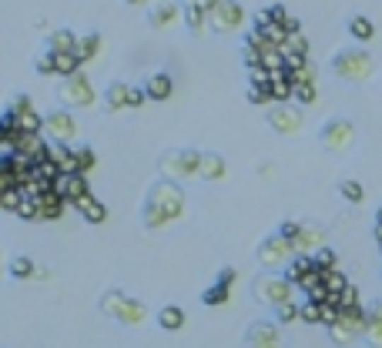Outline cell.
<instances>
[{"mask_svg": "<svg viewBox=\"0 0 382 348\" xmlns=\"http://www.w3.org/2000/svg\"><path fill=\"white\" fill-rule=\"evenodd\" d=\"M185 215V194L175 181H154L151 188H148V198H144V205H141V224L148 228V232H161L165 224L171 221H178Z\"/></svg>", "mask_w": 382, "mask_h": 348, "instance_id": "cell-1", "label": "cell"}, {"mask_svg": "<svg viewBox=\"0 0 382 348\" xmlns=\"http://www.w3.org/2000/svg\"><path fill=\"white\" fill-rule=\"evenodd\" d=\"M98 308H101L108 318H115L117 325H127V328H138V325H144V318H148L144 301L125 295L121 288H108L101 295V301H98Z\"/></svg>", "mask_w": 382, "mask_h": 348, "instance_id": "cell-2", "label": "cell"}, {"mask_svg": "<svg viewBox=\"0 0 382 348\" xmlns=\"http://www.w3.org/2000/svg\"><path fill=\"white\" fill-rule=\"evenodd\" d=\"M372 67H376L372 64V54L366 51V47H356V44H349V47L332 54V74L342 78V80H352V84L369 80Z\"/></svg>", "mask_w": 382, "mask_h": 348, "instance_id": "cell-3", "label": "cell"}, {"mask_svg": "<svg viewBox=\"0 0 382 348\" xmlns=\"http://www.w3.org/2000/svg\"><path fill=\"white\" fill-rule=\"evenodd\" d=\"M158 168L168 181L175 178H202V151L195 148H168L158 157Z\"/></svg>", "mask_w": 382, "mask_h": 348, "instance_id": "cell-4", "label": "cell"}, {"mask_svg": "<svg viewBox=\"0 0 382 348\" xmlns=\"http://www.w3.org/2000/svg\"><path fill=\"white\" fill-rule=\"evenodd\" d=\"M252 295L255 301H262L268 308H282V305L295 301V284L285 275H258L252 282Z\"/></svg>", "mask_w": 382, "mask_h": 348, "instance_id": "cell-5", "label": "cell"}, {"mask_svg": "<svg viewBox=\"0 0 382 348\" xmlns=\"http://www.w3.org/2000/svg\"><path fill=\"white\" fill-rule=\"evenodd\" d=\"M318 141H322L325 151L342 155V151H349V148L356 144V124H352L349 117H329V121L318 128Z\"/></svg>", "mask_w": 382, "mask_h": 348, "instance_id": "cell-6", "label": "cell"}, {"mask_svg": "<svg viewBox=\"0 0 382 348\" xmlns=\"http://www.w3.org/2000/svg\"><path fill=\"white\" fill-rule=\"evenodd\" d=\"M299 251H295L292 241H285L279 232H272L262 238V245L255 248V258L262 261L265 268H289V261L295 258Z\"/></svg>", "mask_w": 382, "mask_h": 348, "instance_id": "cell-7", "label": "cell"}, {"mask_svg": "<svg viewBox=\"0 0 382 348\" xmlns=\"http://www.w3.org/2000/svg\"><path fill=\"white\" fill-rule=\"evenodd\" d=\"M329 338L335 345H352L356 338H366V305H359V308H342L339 322L329 328Z\"/></svg>", "mask_w": 382, "mask_h": 348, "instance_id": "cell-8", "label": "cell"}, {"mask_svg": "<svg viewBox=\"0 0 382 348\" xmlns=\"http://www.w3.org/2000/svg\"><path fill=\"white\" fill-rule=\"evenodd\" d=\"M57 97H61L64 107H88V104H94V88H91L88 74L77 71L74 78H64L61 88H57Z\"/></svg>", "mask_w": 382, "mask_h": 348, "instance_id": "cell-9", "label": "cell"}, {"mask_svg": "<svg viewBox=\"0 0 382 348\" xmlns=\"http://www.w3.org/2000/svg\"><path fill=\"white\" fill-rule=\"evenodd\" d=\"M242 20H245V7L238 0H218L215 11L208 13V27L215 34H231L235 27H242Z\"/></svg>", "mask_w": 382, "mask_h": 348, "instance_id": "cell-10", "label": "cell"}, {"mask_svg": "<svg viewBox=\"0 0 382 348\" xmlns=\"http://www.w3.org/2000/svg\"><path fill=\"white\" fill-rule=\"evenodd\" d=\"M245 348H285L279 332V322H268V318H258V322L248 325L245 332Z\"/></svg>", "mask_w": 382, "mask_h": 348, "instance_id": "cell-11", "label": "cell"}, {"mask_svg": "<svg viewBox=\"0 0 382 348\" xmlns=\"http://www.w3.org/2000/svg\"><path fill=\"white\" fill-rule=\"evenodd\" d=\"M235 278H238V271L231 268V265H225V268L218 271V278L208 288L202 292V301L208 305V308H218V305H225L231 295V284H235Z\"/></svg>", "mask_w": 382, "mask_h": 348, "instance_id": "cell-12", "label": "cell"}, {"mask_svg": "<svg viewBox=\"0 0 382 348\" xmlns=\"http://www.w3.org/2000/svg\"><path fill=\"white\" fill-rule=\"evenodd\" d=\"M268 128L279 131V134H295L302 128V111L292 104H272L268 107Z\"/></svg>", "mask_w": 382, "mask_h": 348, "instance_id": "cell-13", "label": "cell"}, {"mask_svg": "<svg viewBox=\"0 0 382 348\" xmlns=\"http://www.w3.org/2000/svg\"><path fill=\"white\" fill-rule=\"evenodd\" d=\"M44 131H47V138H51V141L67 144L77 134V121H74L71 111H51V114L44 117Z\"/></svg>", "mask_w": 382, "mask_h": 348, "instance_id": "cell-14", "label": "cell"}, {"mask_svg": "<svg viewBox=\"0 0 382 348\" xmlns=\"http://www.w3.org/2000/svg\"><path fill=\"white\" fill-rule=\"evenodd\" d=\"M54 194L67 201V205H77L81 198H88L91 188H88V178L84 174H61V178L54 181Z\"/></svg>", "mask_w": 382, "mask_h": 348, "instance_id": "cell-15", "label": "cell"}, {"mask_svg": "<svg viewBox=\"0 0 382 348\" xmlns=\"http://www.w3.org/2000/svg\"><path fill=\"white\" fill-rule=\"evenodd\" d=\"M47 148H51V144L44 141L40 134H21V138L13 141L11 151H13V155H21V157H27L30 164H37V161L47 157Z\"/></svg>", "mask_w": 382, "mask_h": 348, "instance_id": "cell-16", "label": "cell"}, {"mask_svg": "<svg viewBox=\"0 0 382 348\" xmlns=\"http://www.w3.org/2000/svg\"><path fill=\"white\" fill-rule=\"evenodd\" d=\"M178 13H185V4H178V0H158V4H151V11H148V27H168Z\"/></svg>", "mask_w": 382, "mask_h": 348, "instance_id": "cell-17", "label": "cell"}, {"mask_svg": "<svg viewBox=\"0 0 382 348\" xmlns=\"http://www.w3.org/2000/svg\"><path fill=\"white\" fill-rule=\"evenodd\" d=\"M318 248H325V228H318V224H302V232L295 238V251H299V255H316Z\"/></svg>", "mask_w": 382, "mask_h": 348, "instance_id": "cell-18", "label": "cell"}, {"mask_svg": "<svg viewBox=\"0 0 382 348\" xmlns=\"http://www.w3.org/2000/svg\"><path fill=\"white\" fill-rule=\"evenodd\" d=\"M171 90H175V80H171L168 71H154L151 78L144 80V94H148L151 101H168Z\"/></svg>", "mask_w": 382, "mask_h": 348, "instance_id": "cell-19", "label": "cell"}, {"mask_svg": "<svg viewBox=\"0 0 382 348\" xmlns=\"http://www.w3.org/2000/svg\"><path fill=\"white\" fill-rule=\"evenodd\" d=\"M127 94H131V88L125 80H108L101 90V104L108 111H121V107H127Z\"/></svg>", "mask_w": 382, "mask_h": 348, "instance_id": "cell-20", "label": "cell"}, {"mask_svg": "<svg viewBox=\"0 0 382 348\" xmlns=\"http://www.w3.org/2000/svg\"><path fill=\"white\" fill-rule=\"evenodd\" d=\"M74 47H77V37H74V30H67V27L51 30L47 40H44V51H51V54H74Z\"/></svg>", "mask_w": 382, "mask_h": 348, "instance_id": "cell-21", "label": "cell"}, {"mask_svg": "<svg viewBox=\"0 0 382 348\" xmlns=\"http://www.w3.org/2000/svg\"><path fill=\"white\" fill-rule=\"evenodd\" d=\"M154 318H158V328H165V332H181L185 322H188V315H185L181 305H161Z\"/></svg>", "mask_w": 382, "mask_h": 348, "instance_id": "cell-22", "label": "cell"}, {"mask_svg": "<svg viewBox=\"0 0 382 348\" xmlns=\"http://www.w3.org/2000/svg\"><path fill=\"white\" fill-rule=\"evenodd\" d=\"M366 342L372 348H382V301L366 308Z\"/></svg>", "mask_w": 382, "mask_h": 348, "instance_id": "cell-23", "label": "cell"}, {"mask_svg": "<svg viewBox=\"0 0 382 348\" xmlns=\"http://www.w3.org/2000/svg\"><path fill=\"white\" fill-rule=\"evenodd\" d=\"M312 271H316V258H312V255H295V258L289 261V268H285V278L299 288V284L306 282Z\"/></svg>", "mask_w": 382, "mask_h": 348, "instance_id": "cell-24", "label": "cell"}, {"mask_svg": "<svg viewBox=\"0 0 382 348\" xmlns=\"http://www.w3.org/2000/svg\"><path fill=\"white\" fill-rule=\"evenodd\" d=\"M74 208L81 211V218L88 221V224H101V221H108V208H104L101 201L94 198V194H88V198H81V201H77Z\"/></svg>", "mask_w": 382, "mask_h": 348, "instance_id": "cell-25", "label": "cell"}, {"mask_svg": "<svg viewBox=\"0 0 382 348\" xmlns=\"http://www.w3.org/2000/svg\"><path fill=\"white\" fill-rule=\"evenodd\" d=\"M345 30H349V37L352 40H372L376 37V24H372L366 13H352L349 24H345Z\"/></svg>", "mask_w": 382, "mask_h": 348, "instance_id": "cell-26", "label": "cell"}, {"mask_svg": "<svg viewBox=\"0 0 382 348\" xmlns=\"http://www.w3.org/2000/svg\"><path fill=\"white\" fill-rule=\"evenodd\" d=\"M202 178L204 181H221L225 178V157L215 151H202Z\"/></svg>", "mask_w": 382, "mask_h": 348, "instance_id": "cell-27", "label": "cell"}, {"mask_svg": "<svg viewBox=\"0 0 382 348\" xmlns=\"http://www.w3.org/2000/svg\"><path fill=\"white\" fill-rule=\"evenodd\" d=\"M11 188H21V174H17V164H13V155L7 151L0 157V194L11 191Z\"/></svg>", "mask_w": 382, "mask_h": 348, "instance_id": "cell-28", "label": "cell"}, {"mask_svg": "<svg viewBox=\"0 0 382 348\" xmlns=\"http://www.w3.org/2000/svg\"><path fill=\"white\" fill-rule=\"evenodd\" d=\"M7 271H11V278H17V282H27V278L37 275V265H34L30 255H13L11 265H7Z\"/></svg>", "mask_w": 382, "mask_h": 348, "instance_id": "cell-29", "label": "cell"}, {"mask_svg": "<svg viewBox=\"0 0 382 348\" xmlns=\"http://www.w3.org/2000/svg\"><path fill=\"white\" fill-rule=\"evenodd\" d=\"M289 17H292V13L285 11L282 4H272V7H265V11L255 17V24H262V27H285Z\"/></svg>", "mask_w": 382, "mask_h": 348, "instance_id": "cell-30", "label": "cell"}, {"mask_svg": "<svg viewBox=\"0 0 382 348\" xmlns=\"http://www.w3.org/2000/svg\"><path fill=\"white\" fill-rule=\"evenodd\" d=\"M98 51H101V34H84V37H77L74 54H77V61H81V64L91 61Z\"/></svg>", "mask_w": 382, "mask_h": 348, "instance_id": "cell-31", "label": "cell"}, {"mask_svg": "<svg viewBox=\"0 0 382 348\" xmlns=\"http://www.w3.org/2000/svg\"><path fill=\"white\" fill-rule=\"evenodd\" d=\"M64 208H67V201H61L57 194H44L40 198V221H57L64 215Z\"/></svg>", "mask_w": 382, "mask_h": 348, "instance_id": "cell-32", "label": "cell"}, {"mask_svg": "<svg viewBox=\"0 0 382 348\" xmlns=\"http://www.w3.org/2000/svg\"><path fill=\"white\" fill-rule=\"evenodd\" d=\"M17 128H21V134H40L44 131V117L37 111H24V114H17Z\"/></svg>", "mask_w": 382, "mask_h": 348, "instance_id": "cell-33", "label": "cell"}, {"mask_svg": "<svg viewBox=\"0 0 382 348\" xmlns=\"http://www.w3.org/2000/svg\"><path fill=\"white\" fill-rule=\"evenodd\" d=\"M77 67H81V61H77V54H54V71L64 78H74Z\"/></svg>", "mask_w": 382, "mask_h": 348, "instance_id": "cell-34", "label": "cell"}, {"mask_svg": "<svg viewBox=\"0 0 382 348\" xmlns=\"http://www.w3.org/2000/svg\"><path fill=\"white\" fill-rule=\"evenodd\" d=\"M322 275H325V278H322V282H325V288H329V295H342L345 288H349V278H345L342 271L335 268V271H322Z\"/></svg>", "mask_w": 382, "mask_h": 348, "instance_id": "cell-35", "label": "cell"}, {"mask_svg": "<svg viewBox=\"0 0 382 348\" xmlns=\"http://www.w3.org/2000/svg\"><path fill=\"white\" fill-rule=\"evenodd\" d=\"M275 322H279V325L302 322V305H299V301H289V305H282V308H275Z\"/></svg>", "mask_w": 382, "mask_h": 348, "instance_id": "cell-36", "label": "cell"}, {"mask_svg": "<svg viewBox=\"0 0 382 348\" xmlns=\"http://www.w3.org/2000/svg\"><path fill=\"white\" fill-rule=\"evenodd\" d=\"M181 17H185V27H188L191 34H202L204 20H208V13L198 11V7H185V13H181Z\"/></svg>", "mask_w": 382, "mask_h": 348, "instance_id": "cell-37", "label": "cell"}, {"mask_svg": "<svg viewBox=\"0 0 382 348\" xmlns=\"http://www.w3.org/2000/svg\"><path fill=\"white\" fill-rule=\"evenodd\" d=\"M285 57H308V40L302 34H292V37L285 40V47H282Z\"/></svg>", "mask_w": 382, "mask_h": 348, "instance_id": "cell-38", "label": "cell"}, {"mask_svg": "<svg viewBox=\"0 0 382 348\" xmlns=\"http://www.w3.org/2000/svg\"><path fill=\"white\" fill-rule=\"evenodd\" d=\"M74 157H77V168H81V174L98 164V155H94V148H91V144H77V148H74Z\"/></svg>", "mask_w": 382, "mask_h": 348, "instance_id": "cell-39", "label": "cell"}, {"mask_svg": "<svg viewBox=\"0 0 382 348\" xmlns=\"http://www.w3.org/2000/svg\"><path fill=\"white\" fill-rule=\"evenodd\" d=\"M312 258H316V268H318V271H335V268H339V258H335V251H332L329 245L318 248Z\"/></svg>", "mask_w": 382, "mask_h": 348, "instance_id": "cell-40", "label": "cell"}, {"mask_svg": "<svg viewBox=\"0 0 382 348\" xmlns=\"http://www.w3.org/2000/svg\"><path fill=\"white\" fill-rule=\"evenodd\" d=\"M17 218L24 221H40V198H24L17 208Z\"/></svg>", "mask_w": 382, "mask_h": 348, "instance_id": "cell-41", "label": "cell"}, {"mask_svg": "<svg viewBox=\"0 0 382 348\" xmlns=\"http://www.w3.org/2000/svg\"><path fill=\"white\" fill-rule=\"evenodd\" d=\"M339 194H342L345 201H352V205H359V201L366 198V188H362L359 181H342V184H339Z\"/></svg>", "mask_w": 382, "mask_h": 348, "instance_id": "cell-42", "label": "cell"}, {"mask_svg": "<svg viewBox=\"0 0 382 348\" xmlns=\"http://www.w3.org/2000/svg\"><path fill=\"white\" fill-rule=\"evenodd\" d=\"M292 101H295V104H316V101H318L316 84H295V90H292Z\"/></svg>", "mask_w": 382, "mask_h": 348, "instance_id": "cell-43", "label": "cell"}, {"mask_svg": "<svg viewBox=\"0 0 382 348\" xmlns=\"http://www.w3.org/2000/svg\"><path fill=\"white\" fill-rule=\"evenodd\" d=\"M21 201H24V191H21V188H11V191L0 194V208H4V211H13V215H17Z\"/></svg>", "mask_w": 382, "mask_h": 348, "instance_id": "cell-44", "label": "cell"}, {"mask_svg": "<svg viewBox=\"0 0 382 348\" xmlns=\"http://www.w3.org/2000/svg\"><path fill=\"white\" fill-rule=\"evenodd\" d=\"M272 78H275V74H272L268 67H262V64L248 71V80H252L255 88H272Z\"/></svg>", "mask_w": 382, "mask_h": 348, "instance_id": "cell-45", "label": "cell"}, {"mask_svg": "<svg viewBox=\"0 0 382 348\" xmlns=\"http://www.w3.org/2000/svg\"><path fill=\"white\" fill-rule=\"evenodd\" d=\"M34 71H37V74H57V71H54V54L40 47V54L34 57Z\"/></svg>", "mask_w": 382, "mask_h": 348, "instance_id": "cell-46", "label": "cell"}, {"mask_svg": "<svg viewBox=\"0 0 382 348\" xmlns=\"http://www.w3.org/2000/svg\"><path fill=\"white\" fill-rule=\"evenodd\" d=\"M302 322L322 325V305H316V301H302Z\"/></svg>", "mask_w": 382, "mask_h": 348, "instance_id": "cell-47", "label": "cell"}, {"mask_svg": "<svg viewBox=\"0 0 382 348\" xmlns=\"http://www.w3.org/2000/svg\"><path fill=\"white\" fill-rule=\"evenodd\" d=\"M248 104H268L272 107V88H255V84H248Z\"/></svg>", "mask_w": 382, "mask_h": 348, "instance_id": "cell-48", "label": "cell"}, {"mask_svg": "<svg viewBox=\"0 0 382 348\" xmlns=\"http://www.w3.org/2000/svg\"><path fill=\"white\" fill-rule=\"evenodd\" d=\"M362 301H359V288L356 284H349L342 295H339V308H359Z\"/></svg>", "mask_w": 382, "mask_h": 348, "instance_id": "cell-49", "label": "cell"}, {"mask_svg": "<svg viewBox=\"0 0 382 348\" xmlns=\"http://www.w3.org/2000/svg\"><path fill=\"white\" fill-rule=\"evenodd\" d=\"M299 232H302V224H299V221H282V224H279V234L285 238V241H292V245H295V238H299Z\"/></svg>", "mask_w": 382, "mask_h": 348, "instance_id": "cell-50", "label": "cell"}, {"mask_svg": "<svg viewBox=\"0 0 382 348\" xmlns=\"http://www.w3.org/2000/svg\"><path fill=\"white\" fill-rule=\"evenodd\" d=\"M144 101H148L144 88H131V94H127V107H141Z\"/></svg>", "mask_w": 382, "mask_h": 348, "instance_id": "cell-51", "label": "cell"}, {"mask_svg": "<svg viewBox=\"0 0 382 348\" xmlns=\"http://www.w3.org/2000/svg\"><path fill=\"white\" fill-rule=\"evenodd\" d=\"M185 7H198V11H204V13H212L215 11V4L218 0H181Z\"/></svg>", "mask_w": 382, "mask_h": 348, "instance_id": "cell-52", "label": "cell"}, {"mask_svg": "<svg viewBox=\"0 0 382 348\" xmlns=\"http://www.w3.org/2000/svg\"><path fill=\"white\" fill-rule=\"evenodd\" d=\"M11 111H17V114H24V111H34V107H30V97L17 94V97H13V104H11Z\"/></svg>", "mask_w": 382, "mask_h": 348, "instance_id": "cell-53", "label": "cell"}, {"mask_svg": "<svg viewBox=\"0 0 382 348\" xmlns=\"http://www.w3.org/2000/svg\"><path fill=\"white\" fill-rule=\"evenodd\" d=\"M125 4H134V7H138V4H148V0H125Z\"/></svg>", "mask_w": 382, "mask_h": 348, "instance_id": "cell-54", "label": "cell"}, {"mask_svg": "<svg viewBox=\"0 0 382 348\" xmlns=\"http://www.w3.org/2000/svg\"><path fill=\"white\" fill-rule=\"evenodd\" d=\"M376 224H382V208H379V215H376Z\"/></svg>", "mask_w": 382, "mask_h": 348, "instance_id": "cell-55", "label": "cell"}]
</instances>
